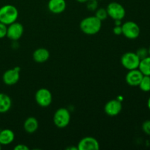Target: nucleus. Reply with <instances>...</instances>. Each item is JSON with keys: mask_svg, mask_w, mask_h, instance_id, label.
<instances>
[{"mask_svg": "<svg viewBox=\"0 0 150 150\" xmlns=\"http://www.w3.org/2000/svg\"><path fill=\"white\" fill-rule=\"evenodd\" d=\"M102 21L95 16L84 18L80 23V29L87 35H95L100 31Z\"/></svg>", "mask_w": 150, "mask_h": 150, "instance_id": "f257e3e1", "label": "nucleus"}, {"mask_svg": "<svg viewBox=\"0 0 150 150\" xmlns=\"http://www.w3.org/2000/svg\"><path fill=\"white\" fill-rule=\"evenodd\" d=\"M18 18V10L12 4H5L0 7V22L8 25L14 23Z\"/></svg>", "mask_w": 150, "mask_h": 150, "instance_id": "f03ea898", "label": "nucleus"}, {"mask_svg": "<svg viewBox=\"0 0 150 150\" xmlns=\"http://www.w3.org/2000/svg\"><path fill=\"white\" fill-rule=\"evenodd\" d=\"M54 123L58 128H64L70 122V112L65 108H60L54 114Z\"/></svg>", "mask_w": 150, "mask_h": 150, "instance_id": "7ed1b4c3", "label": "nucleus"}, {"mask_svg": "<svg viewBox=\"0 0 150 150\" xmlns=\"http://www.w3.org/2000/svg\"><path fill=\"white\" fill-rule=\"evenodd\" d=\"M141 59L137 54L133 52H127L122 56L121 64L127 70L138 69Z\"/></svg>", "mask_w": 150, "mask_h": 150, "instance_id": "20e7f679", "label": "nucleus"}, {"mask_svg": "<svg viewBox=\"0 0 150 150\" xmlns=\"http://www.w3.org/2000/svg\"><path fill=\"white\" fill-rule=\"evenodd\" d=\"M122 35L130 40L136 39L140 35V27L134 21H129L122 24Z\"/></svg>", "mask_w": 150, "mask_h": 150, "instance_id": "39448f33", "label": "nucleus"}, {"mask_svg": "<svg viewBox=\"0 0 150 150\" xmlns=\"http://www.w3.org/2000/svg\"><path fill=\"white\" fill-rule=\"evenodd\" d=\"M108 16L114 20H122L126 14L125 7L121 4L116 1L109 3L106 7Z\"/></svg>", "mask_w": 150, "mask_h": 150, "instance_id": "423d86ee", "label": "nucleus"}, {"mask_svg": "<svg viewBox=\"0 0 150 150\" xmlns=\"http://www.w3.org/2000/svg\"><path fill=\"white\" fill-rule=\"evenodd\" d=\"M52 94L45 88L38 89L35 93V100L38 105L41 107H48L52 103Z\"/></svg>", "mask_w": 150, "mask_h": 150, "instance_id": "0eeeda50", "label": "nucleus"}, {"mask_svg": "<svg viewBox=\"0 0 150 150\" xmlns=\"http://www.w3.org/2000/svg\"><path fill=\"white\" fill-rule=\"evenodd\" d=\"M23 26L21 23L16 21L7 26V36L13 41H17L20 39L23 34Z\"/></svg>", "mask_w": 150, "mask_h": 150, "instance_id": "6e6552de", "label": "nucleus"}, {"mask_svg": "<svg viewBox=\"0 0 150 150\" xmlns=\"http://www.w3.org/2000/svg\"><path fill=\"white\" fill-rule=\"evenodd\" d=\"M20 79V67H16L6 70L2 76V81L7 86L16 84Z\"/></svg>", "mask_w": 150, "mask_h": 150, "instance_id": "1a4fd4ad", "label": "nucleus"}, {"mask_svg": "<svg viewBox=\"0 0 150 150\" xmlns=\"http://www.w3.org/2000/svg\"><path fill=\"white\" fill-rule=\"evenodd\" d=\"M77 147L78 150H97L100 149V144L95 138L86 136L81 139Z\"/></svg>", "mask_w": 150, "mask_h": 150, "instance_id": "9d476101", "label": "nucleus"}, {"mask_svg": "<svg viewBox=\"0 0 150 150\" xmlns=\"http://www.w3.org/2000/svg\"><path fill=\"white\" fill-rule=\"evenodd\" d=\"M122 109V103L118 100H111L107 102L104 106V111L109 117H116Z\"/></svg>", "mask_w": 150, "mask_h": 150, "instance_id": "9b49d317", "label": "nucleus"}, {"mask_svg": "<svg viewBox=\"0 0 150 150\" xmlns=\"http://www.w3.org/2000/svg\"><path fill=\"white\" fill-rule=\"evenodd\" d=\"M144 75L142 72L138 69L129 70L125 76V81L130 86H139Z\"/></svg>", "mask_w": 150, "mask_h": 150, "instance_id": "f8f14e48", "label": "nucleus"}, {"mask_svg": "<svg viewBox=\"0 0 150 150\" xmlns=\"http://www.w3.org/2000/svg\"><path fill=\"white\" fill-rule=\"evenodd\" d=\"M67 4L65 0H49L48 9L54 14H60L65 10Z\"/></svg>", "mask_w": 150, "mask_h": 150, "instance_id": "ddd939ff", "label": "nucleus"}, {"mask_svg": "<svg viewBox=\"0 0 150 150\" xmlns=\"http://www.w3.org/2000/svg\"><path fill=\"white\" fill-rule=\"evenodd\" d=\"M50 53L48 49L44 48H39L33 53V59L37 63H44L49 59Z\"/></svg>", "mask_w": 150, "mask_h": 150, "instance_id": "4468645a", "label": "nucleus"}, {"mask_svg": "<svg viewBox=\"0 0 150 150\" xmlns=\"http://www.w3.org/2000/svg\"><path fill=\"white\" fill-rule=\"evenodd\" d=\"M15 139V133L10 129H4L0 131V144L4 146L10 144Z\"/></svg>", "mask_w": 150, "mask_h": 150, "instance_id": "2eb2a0df", "label": "nucleus"}, {"mask_svg": "<svg viewBox=\"0 0 150 150\" xmlns=\"http://www.w3.org/2000/svg\"><path fill=\"white\" fill-rule=\"evenodd\" d=\"M39 127V123L35 117H30L26 119L23 124V128L27 133L32 134L35 133Z\"/></svg>", "mask_w": 150, "mask_h": 150, "instance_id": "dca6fc26", "label": "nucleus"}, {"mask_svg": "<svg viewBox=\"0 0 150 150\" xmlns=\"http://www.w3.org/2000/svg\"><path fill=\"white\" fill-rule=\"evenodd\" d=\"M12 106V100L7 95L0 93V114L10 111Z\"/></svg>", "mask_w": 150, "mask_h": 150, "instance_id": "f3484780", "label": "nucleus"}, {"mask_svg": "<svg viewBox=\"0 0 150 150\" xmlns=\"http://www.w3.org/2000/svg\"><path fill=\"white\" fill-rule=\"evenodd\" d=\"M139 70L142 72L144 76H150V56L141 60Z\"/></svg>", "mask_w": 150, "mask_h": 150, "instance_id": "a211bd4d", "label": "nucleus"}, {"mask_svg": "<svg viewBox=\"0 0 150 150\" xmlns=\"http://www.w3.org/2000/svg\"><path fill=\"white\" fill-rule=\"evenodd\" d=\"M141 90L147 92L150 91V76H144L139 85Z\"/></svg>", "mask_w": 150, "mask_h": 150, "instance_id": "6ab92c4d", "label": "nucleus"}, {"mask_svg": "<svg viewBox=\"0 0 150 150\" xmlns=\"http://www.w3.org/2000/svg\"><path fill=\"white\" fill-rule=\"evenodd\" d=\"M95 16L98 18H99L101 21L105 20L108 18V13H107L106 8H103V7H100V8H98L95 10Z\"/></svg>", "mask_w": 150, "mask_h": 150, "instance_id": "aec40b11", "label": "nucleus"}, {"mask_svg": "<svg viewBox=\"0 0 150 150\" xmlns=\"http://www.w3.org/2000/svg\"><path fill=\"white\" fill-rule=\"evenodd\" d=\"M86 8L89 11H95L98 8V0H88L86 1Z\"/></svg>", "mask_w": 150, "mask_h": 150, "instance_id": "412c9836", "label": "nucleus"}, {"mask_svg": "<svg viewBox=\"0 0 150 150\" xmlns=\"http://www.w3.org/2000/svg\"><path fill=\"white\" fill-rule=\"evenodd\" d=\"M136 54H137V56L139 57V58L141 60L143 59L146 58L149 56V53H148V49L146 48H140L137 50V51L136 52Z\"/></svg>", "mask_w": 150, "mask_h": 150, "instance_id": "4be33fe9", "label": "nucleus"}, {"mask_svg": "<svg viewBox=\"0 0 150 150\" xmlns=\"http://www.w3.org/2000/svg\"><path fill=\"white\" fill-rule=\"evenodd\" d=\"M7 26L0 22V39L4 38L7 36Z\"/></svg>", "mask_w": 150, "mask_h": 150, "instance_id": "5701e85b", "label": "nucleus"}, {"mask_svg": "<svg viewBox=\"0 0 150 150\" xmlns=\"http://www.w3.org/2000/svg\"><path fill=\"white\" fill-rule=\"evenodd\" d=\"M142 130L145 134L150 136V120H146L142 125Z\"/></svg>", "mask_w": 150, "mask_h": 150, "instance_id": "b1692460", "label": "nucleus"}, {"mask_svg": "<svg viewBox=\"0 0 150 150\" xmlns=\"http://www.w3.org/2000/svg\"><path fill=\"white\" fill-rule=\"evenodd\" d=\"M113 32L116 35H122V26H114L113 28Z\"/></svg>", "mask_w": 150, "mask_h": 150, "instance_id": "393cba45", "label": "nucleus"}, {"mask_svg": "<svg viewBox=\"0 0 150 150\" xmlns=\"http://www.w3.org/2000/svg\"><path fill=\"white\" fill-rule=\"evenodd\" d=\"M15 150H29V148L25 144H18L14 147Z\"/></svg>", "mask_w": 150, "mask_h": 150, "instance_id": "a878e982", "label": "nucleus"}, {"mask_svg": "<svg viewBox=\"0 0 150 150\" xmlns=\"http://www.w3.org/2000/svg\"><path fill=\"white\" fill-rule=\"evenodd\" d=\"M122 20H114V26H122Z\"/></svg>", "mask_w": 150, "mask_h": 150, "instance_id": "bb28decb", "label": "nucleus"}, {"mask_svg": "<svg viewBox=\"0 0 150 150\" xmlns=\"http://www.w3.org/2000/svg\"><path fill=\"white\" fill-rule=\"evenodd\" d=\"M76 1H77L79 3H86L88 0H76Z\"/></svg>", "mask_w": 150, "mask_h": 150, "instance_id": "cd10ccee", "label": "nucleus"}, {"mask_svg": "<svg viewBox=\"0 0 150 150\" xmlns=\"http://www.w3.org/2000/svg\"><path fill=\"white\" fill-rule=\"evenodd\" d=\"M147 106H148V108L150 110V97L149 99H148V101H147Z\"/></svg>", "mask_w": 150, "mask_h": 150, "instance_id": "c85d7f7f", "label": "nucleus"}, {"mask_svg": "<svg viewBox=\"0 0 150 150\" xmlns=\"http://www.w3.org/2000/svg\"><path fill=\"white\" fill-rule=\"evenodd\" d=\"M148 53H149V56H150V46L149 48H148Z\"/></svg>", "mask_w": 150, "mask_h": 150, "instance_id": "c756f323", "label": "nucleus"}, {"mask_svg": "<svg viewBox=\"0 0 150 150\" xmlns=\"http://www.w3.org/2000/svg\"><path fill=\"white\" fill-rule=\"evenodd\" d=\"M1 149V144H0V149Z\"/></svg>", "mask_w": 150, "mask_h": 150, "instance_id": "7c9ffc66", "label": "nucleus"}, {"mask_svg": "<svg viewBox=\"0 0 150 150\" xmlns=\"http://www.w3.org/2000/svg\"><path fill=\"white\" fill-rule=\"evenodd\" d=\"M98 1H102V0H98Z\"/></svg>", "mask_w": 150, "mask_h": 150, "instance_id": "2f4dec72", "label": "nucleus"}]
</instances>
